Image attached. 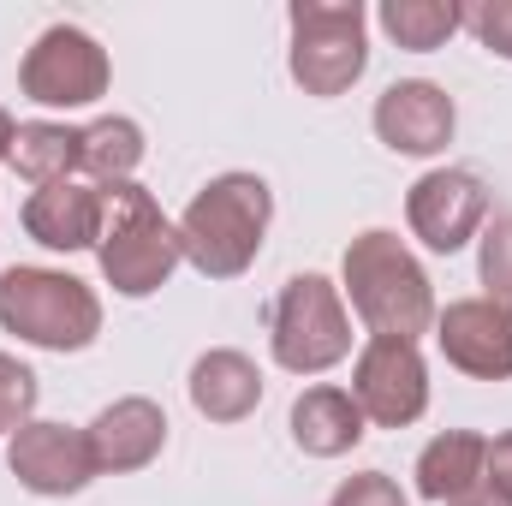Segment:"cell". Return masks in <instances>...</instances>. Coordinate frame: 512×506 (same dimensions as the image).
I'll return each mask as SVG.
<instances>
[{
    "label": "cell",
    "instance_id": "cell-1",
    "mask_svg": "<svg viewBox=\"0 0 512 506\" xmlns=\"http://www.w3.org/2000/svg\"><path fill=\"white\" fill-rule=\"evenodd\" d=\"M340 292L352 298L370 340H411L417 346V334L435 328V286H429L423 262L405 251V239L387 227H370L346 245Z\"/></svg>",
    "mask_w": 512,
    "mask_h": 506
},
{
    "label": "cell",
    "instance_id": "cell-2",
    "mask_svg": "<svg viewBox=\"0 0 512 506\" xmlns=\"http://www.w3.org/2000/svg\"><path fill=\"white\" fill-rule=\"evenodd\" d=\"M268 221H274L268 179L262 173H221V179H209L185 203V215H179V251H185V262L203 280H239L262 256Z\"/></svg>",
    "mask_w": 512,
    "mask_h": 506
},
{
    "label": "cell",
    "instance_id": "cell-3",
    "mask_svg": "<svg viewBox=\"0 0 512 506\" xmlns=\"http://www.w3.org/2000/svg\"><path fill=\"white\" fill-rule=\"evenodd\" d=\"M102 239H96V262L102 280L120 298H149L173 280V268L185 262L179 251V221L161 215L155 191H143L137 179L126 185H102Z\"/></svg>",
    "mask_w": 512,
    "mask_h": 506
},
{
    "label": "cell",
    "instance_id": "cell-4",
    "mask_svg": "<svg viewBox=\"0 0 512 506\" xmlns=\"http://www.w3.org/2000/svg\"><path fill=\"white\" fill-rule=\"evenodd\" d=\"M0 328L36 352H90L102 334V298L66 268H6L0 274Z\"/></svg>",
    "mask_w": 512,
    "mask_h": 506
},
{
    "label": "cell",
    "instance_id": "cell-5",
    "mask_svg": "<svg viewBox=\"0 0 512 506\" xmlns=\"http://www.w3.org/2000/svg\"><path fill=\"white\" fill-rule=\"evenodd\" d=\"M268 346H274V364L286 376H328L334 364H346L352 358V316H346L340 286L328 274H292L274 298Z\"/></svg>",
    "mask_w": 512,
    "mask_h": 506
},
{
    "label": "cell",
    "instance_id": "cell-6",
    "mask_svg": "<svg viewBox=\"0 0 512 506\" xmlns=\"http://www.w3.org/2000/svg\"><path fill=\"white\" fill-rule=\"evenodd\" d=\"M292 84L316 102L346 96L364 66H370V42H364V6L358 0H292Z\"/></svg>",
    "mask_w": 512,
    "mask_h": 506
},
{
    "label": "cell",
    "instance_id": "cell-7",
    "mask_svg": "<svg viewBox=\"0 0 512 506\" xmlns=\"http://www.w3.org/2000/svg\"><path fill=\"white\" fill-rule=\"evenodd\" d=\"M108 84H114V60H108V48L90 36V30H78V24H48L30 48H24V60H18V90L36 102V108H90V102H102L108 96Z\"/></svg>",
    "mask_w": 512,
    "mask_h": 506
},
{
    "label": "cell",
    "instance_id": "cell-8",
    "mask_svg": "<svg viewBox=\"0 0 512 506\" xmlns=\"http://www.w3.org/2000/svg\"><path fill=\"white\" fill-rule=\"evenodd\" d=\"M405 221H411V239L435 256L465 251L483 221H489V191L477 173L465 167H429L411 191H405Z\"/></svg>",
    "mask_w": 512,
    "mask_h": 506
},
{
    "label": "cell",
    "instance_id": "cell-9",
    "mask_svg": "<svg viewBox=\"0 0 512 506\" xmlns=\"http://www.w3.org/2000/svg\"><path fill=\"white\" fill-rule=\"evenodd\" d=\"M352 399L364 423L376 429H411L429 411V364L411 340H364L352 364Z\"/></svg>",
    "mask_w": 512,
    "mask_h": 506
},
{
    "label": "cell",
    "instance_id": "cell-10",
    "mask_svg": "<svg viewBox=\"0 0 512 506\" xmlns=\"http://www.w3.org/2000/svg\"><path fill=\"white\" fill-rule=\"evenodd\" d=\"M6 471H12L30 495H42V501L78 495V489H90V477H96L90 435L72 429V423H48V417H36V423H24V429L12 435V447H6Z\"/></svg>",
    "mask_w": 512,
    "mask_h": 506
},
{
    "label": "cell",
    "instance_id": "cell-11",
    "mask_svg": "<svg viewBox=\"0 0 512 506\" xmlns=\"http://www.w3.org/2000/svg\"><path fill=\"white\" fill-rule=\"evenodd\" d=\"M435 346L441 358L471 381L512 376V310L495 298H453L435 310Z\"/></svg>",
    "mask_w": 512,
    "mask_h": 506
},
{
    "label": "cell",
    "instance_id": "cell-12",
    "mask_svg": "<svg viewBox=\"0 0 512 506\" xmlns=\"http://www.w3.org/2000/svg\"><path fill=\"white\" fill-rule=\"evenodd\" d=\"M459 126V108L441 84L429 78H399L376 96V137H382L393 155H411V161H429L453 143Z\"/></svg>",
    "mask_w": 512,
    "mask_h": 506
},
{
    "label": "cell",
    "instance_id": "cell-13",
    "mask_svg": "<svg viewBox=\"0 0 512 506\" xmlns=\"http://www.w3.org/2000/svg\"><path fill=\"white\" fill-rule=\"evenodd\" d=\"M90 435V459H96V477H126L161 459L167 447V411L143 393H126L114 405L96 411V423L84 429Z\"/></svg>",
    "mask_w": 512,
    "mask_h": 506
},
{
    "label": "cell",
    "instance_id": "cell-14",
    "mask_svg": "<svg viewBox=\"0 0 512 506\" xmlns=\"http://www.w3.org/2000/svg\"><path fill=\"white\" fill-rule=\"evenodd\" d=\"M102 185H78V179H60V185H42L30 203H24V233L42 245V251H96L102 239Z\"/></svg>",
    "mask_w": 512,
    "mask_h": 506
},
{
    "label": "cell",
    "instance_id": "cell-15",
    "mask_svg": "<svg viewBox=\"0 0 512 506\" xmlns=\"http://www.w3.org/2000/svg\"><path fill=\"white\" fill-rule=\"evenodd\" d=\"M185 387H191L197 417H209V423H245L256 405H262V370H256L245 352H233V346L203 352L191 364V381Z\"/></svg>",
    "mask_w": 512,
    "mask_h": 506
},
{
    "label": "cell",
    "instance_id": "cell-16",
    "mask_svg": "<svg viewBox=\"0 0 512 506\" xmlns=\"http://www.w3.org/2000/svg\"><path fill=\"white\" fill-rule=\"evenodd\" d=\"M292 441H298V453H310V459H340V453H352L358 441H364V411H358V399L346 393V387H304L298 399H292Z\"/></svg>",
    "mask_w": 512,
    "mask_h": 506
},
{
    "label": "cell",
    "instance_id": "cell-17",
    "mask_svg": "<svg viewBox=\"0 0 512 506\" xmlns=\"http://www.w3.org/2000/svg\"><path fill=\"white\" fill-rule=\"evenodd\" d=\"M483 435H471V429H447V435H435L423 453H417V495L435 506L459 501V495H471V489H483Z\"/></svg>",
    "mask_w": 512,
    "mask_h": 506
},
{
    "label": "cell",
    "instance_id": "cell-18",
    "mask_svg": "<svg viewBox=\"0 0 512 506\" xmlns=\"http://www.w3.org/2000/svg\"><path fill=\"white\" fill-rule=\"evenodd\" d=\"M78 155H84V131L60 126V120H30V126H18V137H12V167L36 191L72 179L78 173Z\"/></svg>",
    "mask_w": 512,
    "mask_h": 506
},
{
    "label": "cell",
    "instance_id": "cell-19",
    "mask_svg": "<svg viewBox=\"0 0 512 506\" xmlns=\"http://www.w3.org/2000/svg\"><path fill=\"white\" fill-rule=\"evenodd\" d=\"M376 24L387 30L393 48L405 54H435L465 30V6L459 0H382Z\"/></svg>",
    "mask_w": 512,
    "mask_h": 506
},
{
    "label": "cell",
    "instance_id": "cell-20",
    "mask_svg": "<svg viewBox=\"0 0 512 506\" xmlns=\"http://www.w3.org/2000/svg\"><path fill=\"white\" fill-rule=\"evenodd\" d=\"M143 161V126L126 120V114H108L96 126H84V155L78 167L96 179V185H126Z\"/></svg>",
    "mask_w": 512,
    "mask_h": 506
},
{
    "label": "cell",
    "instance_id": "cell-21",
    "mask_svg": "<svg viewBox=\"0 0 512 506\" xmlns=\"http://www.w3.org/2000/svg\"><path fill=\"white\" fill-rule=\"evenodd\" d=\"M36 393H42L36 370L0 352V435H18L24 423H36Z\"/></svg>",
    "mask_w": 512,
    "mask_h": 506
},
{
    "label": "cell",
    "instance_id": "cell-22",
    "mask_svg": "<svg viewBox=\"0 0 512 506\" xmlns=\"http://www.w3.org/2000/svg\"><path fill=\"white\" fill-rule=\"evenodd\" d=\"M477 274H483V298H495V304H507L512 310V215L501 221H489L483 227V245H477Z\"/></svg>",
    "mask_w": 512,
    "mask_h": 506
},
{
    "label": "cell",
    "instance_id": "cell-23",
    "mask_svg": "<svg viewBox=\"0 0 512 506\" xmlns=\"http://www.w3.org/2000/svg\"><path fill=\"white\" fill-rule=\"evenodd\" d=\"M465 30L495 60H512V0H477V6H465Z\"/></svg>",
    "mask_w": 512,
    "mask_h": 506
},
{
    "label": "cell",
    "instance_id": "cell-24",
    "mask_svg": "<svg viewBox=\"0 0 512 506\" xmlns=\"http://www.w3.org/2000/svg\"><path fill=\"white\" fill-rule=\"evenodd\" d=\"M328 506H411V501L399 495V483H393L387 471H358V477H346V483L334 489Z\"/></svg>",
    "mask_w": 512,
    "mask_h": 506
},
{
    "label": "cell",
    "instance_id": "cell-25",
    "mask_svg": "<svg viewBox=\"0 0 512 506\" xmlns=\"http://www.w3.org/2000/svg\"><path fill=\"white\" fill-rule=\"evenodd\" d=\"M483 489H495L501 501H512V429L483 447Z\"/></svg>",
    "mask_w": 512,
    "mask_h": 506
},
{
    "label": "cell",
    "instance_id": "cell-26",
    "mask_svg": "<svg viewBox=\"0 0 512 506\" xmlns=\"http://www.w3.org/2000/svg\"><path fill=\"white\" fill-rule=\"evenodd\" d=\"M447 506H512V501H501L495 489H471V495H459V501H447Z\"/></svg>",
    "mask_w": 512,
    "mask_h": 506
},
{
    "label": "cell",
    "instance_id": "cell-27",
    "mask_svg": "<svg viewBox=\"0 0 512 506\" xmlns=\"http://www.w3.org/2000/svg\"><path fill=\"white\" fill-rule=\"evenodd\" d=\"M12 137H18V120L0 108V161H12Z\"/></svg>",
    "mask_w": 512,
    "mask_h": 506
}]
</instances>
